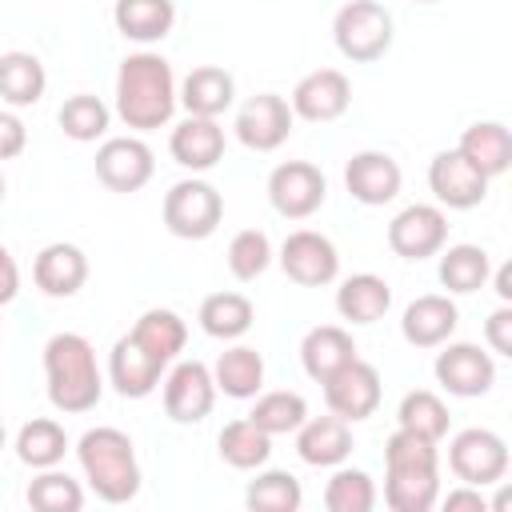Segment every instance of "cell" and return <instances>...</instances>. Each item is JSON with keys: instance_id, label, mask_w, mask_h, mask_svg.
Segmentation results:
<instances>
[{"instance_id": "obj_1", "label": "cell", "mask_w": 512, "mask_h": 512, "mask_svg": "<svg viewBox=\"0 0 512 512\" xmlns=\"http://www.w3.org/2000/svg\"><path fill=\"white\" fill-rule=\"evenodd\" d=\"M176 112V76L160 52H132L116 68V116L132 132H152Z\"/></svg>"}, {"instance_id": "obj_2", "label": "cell", "mask_w": 512, "mask_h": 512, "mask_svg": "<svg viewBox=\"0 0 512 512\" xmlns=\"http://www.w3.org/2000/svg\"><path fill=\"white\" fill-rule=\"evenodd\" d=\"M440 500L436 444L396 428L384 444V504L392 512H428Z\"/></svg>"}, {"instance_id": "obj_3", "label": "cell", "mask_w": 512, "mask_h": 512, "mask_svg": "<svg viewBox=\"0 0 512 512\" xmlns=\"http://www.w3.org/2000/svg\"><path fill=\"white\" fill-rule=\"evenodd\" d=\"M44 380H48V404L64 416L92 412L104 396L96 352L80 332H56L44 344Z\"/></svg>"}, {"instance_id": "obj_4", "label": "cell", "mask_w": 512, "mask_h": 512, "mask_svg": "<svg viewBox=\"0 0 512 512\" xmlns=\"http://www.w3.org/2000/svg\"><path fill=\"white\" fill-rule=\"evenodd\" d=\"M76 460L84 468L88 488L104 504H128L140 492V464H136V448H132L128 432H120L112 424L88 428L76 440Z\"/></svg>"}, {"instance_id": "obj_5", "label": "cell", "mask_w": 512, "mask_h": 512, "mask_svg": "<svg viewBox=\"0 0 512 512\" xmlns=\"http://www.w3.org/2000/svg\"><path fill=\"white\" fill-rule=\"evenodd\" d=\"M332 40L344 60L372 64L392 48V12L376 0H348L332 16Z\"/></svg>"}, {"instance_id": "obj_6", "label": "cell", "mask_w": 512, "mask_h": 512, "mask_svg": "<svg viewBox=\"0 0 512 512\" xmlns=\"http://www.w3.org/2000/svg\"><path fill=\"white\" fill-rule=\"evenodd\" d=\"M224 220V196L208 180H180L164 192V228L180 240H208Z\"/></svg>"}, {"instance_id": "obj_7", "label": "cell", "mask_w": 512, "mask_h": 512, "mask_svg": "<svg viewBox=\"0 0 512 512\" xmlns=\"http://www.w3.org/2000/svg\"><path fill=\"white\" fill-rule=\"evenodd\" d=\"M448 468L460 484H500L508 472V444L492 428H464L448 444Z\"/></svg>"}, {"instance_id": "obj_8", "label": "cell", "mask_w": 512, "mask_h": 512, "mask_svg": "<svg viewBox=\"0 0 512 512\" xmlns=\"http://www.w3.org/2000/svg\"><path fill=\"white\" fill-rule=\"evenodd\" d=\"M324 196H328V180L308 160H284L268 176V204L284 220H308L312 212H320Z\"/></svg>"}, {"instance_id": "obj_9", "label": "cell", "mask_w": 512, "mask_h": 512, "mask_svg": "<svg viewBox=\"0 0 512 512\" xmlns=\"http://www.w3.org/2000/svg\"><path fill=\"white\" fill-rule=\"evenodd\" d=\"M436 384L448 392V396H460V400H472V396H484L492 384H496V360L492 352H484L480 344H448L436 352Z\"/></svg>"}, {"instance_id": "obj_10", "label": "cell", "mask_w": 512, "mask_h": 512, "mask_svg": "<svg viewBox=\"0 0 512 512\" xmlns=\"http://www.w3.org/2000/svg\"><path fill=\"white\" fill-rule=\"evenodd\" d=\"M280 268L292 284L300 288H324L336 280L340 272V252L324 232L312 228H296L288 232V240L280 244Z\"/></svg>"}, {"instance_id": "obj_11", "label": "cell", "mask_w": 512, "mask_h": 512, "mask_svg": "<svg viewBox=\"0 0 512 512\" xmlns=\"http://www.w3.org/2000/svg\"><path fill=\"white\" fill-rule=\"evenodd\" d=\"M156 172V160H152V148L140 140V136H108L100 148H96V180L108 188V192H140Z\"/></svg>"}, {"instance_id": "obj_12", "label": "cell", "mask_w": 512, "mask_h": 512, "mask_svg": "<svg viewBox=\"0 0 512 512\" xmlns=\"http://www.w3.org/2000/svg\"><path fill=\"white\" fill-rule=\"evenodd\" d=\"M324 404H328V412H336L348 424L368 420L380 408V372L368 360L352 356L324 380Z\"/></svg>"}, {"instance_id": "obj_13", "label": "cell", "mask_w": 512, "mask_h": 512, "mask_svg": "<svg viewBox=\"0 0 512 512\" xmlns=\"http://www.w3.org/2000/svg\"><path fill=\"white\" fill-rule=\"evenodd\" d=\"M292 124H296V116H292V108H288L284 96L256 92V96H248L240 104L232 128H236V140L244 148H252V152H276L292 136Z\"/></svg>"}, {"instance_id": "obj_14", "label": "cell", "mask_w": 512, "mask_h": 512, "mask_svg": "<svg viewBox=\"0 0 512 512\" xmlns=\"http://www.w3.org/2000/svg\"><path fill=\"white\" fill-rule=\"evenodd\" d=\"M448 240V216L440 204H408L388 224V248L400 260H428Z\"/></svg>"}, {"instance_id": "obj_15", "label": "cell", "mask_w": 512, "mask_h": 512, "mask_svg": "<svg viewBox=\"0 0 512 512\" xmlns=\"http://www.w3.org/2000/svg\"><path fill=\"white\" fill-rule=\"evenodd\" d=\"M348 104H352V84L340 68H316V72L300 76L288 96L292 116H300L308 124H332L348 112Z\"/></svg>"}, {"instance_id": "obj_16", "label": "cell", "mask_w": 512, "mask_h": 512, "mask_svg": "<svg viewBox=\"0 0 512 512\" xmlns=\"http://www.w3.org/2000/svg\"><path fill=\"white\" fill-rule=\"evenodd\" d=\"M216 404L212 368L200 360H180L164 380V412L172 424H200Z\"/></svg>"}, {"instance_id": "obj_17", "label": "cell", "mask_w": 512, "mask_h": 512, "mask_svg": "<svg viewBox=\"0 0 512 512\" xmlns=\"http://www.w3.org/2000/svg\"><path fill=\"white\" fill-rule=\"evenodd\" d=\"M428 188H432V196H436L440 208L468 212V208H476L488 196V176H480L456 148H448V152H436L432 156V164H428Z\"/></svg>"}, {"instance_id": "obj_18", "label": "cell", "mask_w": 512, "mask_h": 512, "mask_svg": "<svg viewBox=\"0 0 512 512\" xmlns=\"http://www.w3.org/2000/svg\"><path fill=\"white\" fill-rule=\"evenodd\" d=\"M400 184H404V172H400V164L388 152H372L368 148V152H356L344 164V188L364 208H380V204L396 200Z\"/></svg>"}, {"instance_id": "obj_19", "label": "cell", "mask_w": 512, "mask_h": 512, "mask_svg": "<svg viewBox=\"0 0 512 512\" xmlns=\"http://www.w3.org/2000/svg\"><path fill=\"white\" fill-rule=\"evenodd\" d=\"M32 280H36V288H40L44 296L68 300V296H76V292L84 288V280H88V256H84L76 244H64V240L44 244L40 256H36V264H32Z\"/></svg>"}, {"instance_id": "obj_20", "label": "cell", "mask_w": 512, "mask_h": 512, "mask_svg": "<svg viewBox=\"0 0 512 512\" xmlns=\"http://www.w3.org/2000/svg\"><path fill=\"white\" fill-rule=\"evenodd\" d=\"M460 324V312L448 296L440 292H428V296H416L404 316H400V336L412 344V348H440L444 340H452Z\"/></svg>"}, {"instance_id": "obj_21", "label": "cell", "mask_w": 512, "mask_h": 512, "mask_svg": "<svg viewBox=\"0 0 512 512\" xmlns=\"http://www.w3.org/2000/svg\"><path fill=\"white\" fill-rule=\"evenodd\" d=\"M168 152L188 172H208L224 160V128L212 116H188L172 128Z\"/></svg>"}, {"instance_id": "obj_22", "label": "cell", "mask_w": 512, "mask_h": 512, "mask_svg": "<svg viewBox=\"0 0 512 512\" xmlns=\"http://www.w3.org/2000/svg\"><path fill=\"white\" fill-rule=\"evenodd\" d=\"M160 376H164V364L152 360V356L132 340V332L112 344L108 380H112V388H116L124 400H144V396H152L156 384H160Z\"/></svg>"}, {"instance_id": "obj_23", "label": "cell", "mask_w": 512, "mask_h": 512, "mask_svg": "<svg viewBox=\"0 0 512 512\" xmlns=\"http://www.w3.org/2000/svg\"><path fill=\"white\" fill-rule=\"evenodd\" d=\"M348 452H352V428L336 412L332 416H308L296 428V456L312 468H336L348 460Z\"/></svg>"}, {"instance_id": "obj_24", "label": "cell", "mask_w": 512, "mask_h": 512, "mask_svg": "<svg viewBox=\"0 0 512 512\" xmlns=\"http://www.w3.org/2000/svg\"><path fill=\"white\" fill-rule=\"evenodd\" d=\"M232 100H236V80H232V72H224L216 64L192 68L176 88V104H184L188 116H212L216 120L220 112L232 108Z\"/></svg>"}, {"instance_id": "obj_25", "label": "cell", "mask_w": 512, "mask_h": 512, "mask_svg": "<svg viewBox=\"0 0 512 512\" xmlns=\"http://www.w3.org/2000/svg\"><path fill=\"white\" fill-rule=\"evenodd\" d=\"M456 152L480 172V176H504L512 168V132L500 120H476L464 128Z\"/></svg>"}, {"instance_id": "obj_26", "label": "cell", "mask_w": 512, "mask_h": 512, "mask_svg": "<svg viewBox=\"0 0 512 512\" xmlns=\"http://www.w3.org/2000/svg\"><path fill=\"white\" fill-rule=\"evenodd\" d=\"M356 356V340H352V332L348 328H340V324H316V328H308V336L300 340V364H304V372L316 380V384H324L340 364H348Z\"/></svg>"}, {"instance_id": "obj_27", "label": "cell", "mask_w": 512, "mask_h": 512, "mask_svg": "<svg viewBox=\"0 0 512 512\" xmlns=\"http://www.w3.org/2000/svg\"><path fill=\"white\" fill-rule=\"evenodd\" d=\"M112 24L132 44H156V40H164L172 32L176 4L172 0H116Z\"/></svg>"}, {"instance_id": "obj_28", "label": "cell", "mask_w": 512, "mask_h": 512, "mask_svg": "<svg viewBox=\"0 0 512 512\" xmlns=\"http://www.w3.org/2000/svg\"><path fill=\"white\" fill-rule=\"evenodd\" d=\"M212 380H216V392H224L232 400H252L264 388V356L248 344H232L216 356Z\"/></svg>"}, {"instance_id": "obj_29", "label": "cell", "mask_w": 512, "mask_h": 512, "mask_svg": "<svg viewBox=\"0 0 512 512\" xmlns=\"http://www.w3.org/2000/svg\"><path fill=\"white\" fill-rule=\"evenodd\" d=\"M392 304V288L376 272H356L336 288V312L352 324H376Z\"/></svg>"}, {"instance_id": "obj_30", "label": "cell", "mask_w": 512, "mask_h": 512, "mask_svg": "<svg viewBox=\"0 0 512 512\" xmlns=\"http://www.w3.org/2000/svg\"><path fill=\"white\" fill-rule=\"evenodd\" d=\"M48 88V72L40 64L36 52H4L0 56V100L12 104V108H32L40 104Z\"/></svg>"}, {"instance_id": "obj_31", "label": "cell", "mask_w": 512, "mask_h": 512, "mask_svg": "<svg viewBox=\"0 0 512 512\" xmlns=\"http://www.w3.org/2000/svg\"><path fill=\"white\" fill-rule=\"evenodd\" d=\"M132 340L152 356L160 360L164 368L184 352V340H188V324L172 312V308H148L136 324H132Z\"/></svg>"}, {"instance_id": "obj_32", "label": "cell", "mask_w": 512, "mask_h": 512, "mask_svg": "<svg viewBox=\"0 0 512 512\" xmlns=\"http://www.w3.org/2000/svg\"><path fill=\"white\" fill-rule=\"evenodd\" d=\"M436 276L448 292L456 296H468V292H480L492 276V260L480 244H452V248H440V264H436Z\"/></svg>"}, {"instance_id": "obj_33", "label": "cell", "mask_w": 512, "mask_h": 512, "mask_svg": "<svg viewBox=\"0 0 512 512\" xmlns=\"http://www.w3.org/2000/svg\"><path fill=\"white\" fill-rule=\"evenodd\" d=\"M196 320L212 340H240L252 328L256 308L244 292H212V296H204Z\"/></svg>"}, {"instance_id": "obj_34", "label": "cell", "mask_w": 512, "mask_h": 512, "mask_svg": "<svg viewBox=\"0 0 512 512\" xmlns=\"http://www.w3.org/2000/svg\"><path fill=\"white\" fill-rule=\"evenodd\" d=\"M216 444H220V460H224V464H232V468H240V472L264 468V464H268V456H272V436H268V432H260L248 416H244V420L224 424V428H220V436H216Z\"/></svg>"}, {"instance_id": "obj_35", "label": "cell", "mask_w": 512, "mask_h": 512, "mask_svg": "<svg viewBox=\"0 0 512 512\" xmlns=\"http://www.w3.org/2000/svg\"><path fill=\"white\" fill-rule=\"evenodd\" d=\"M248 420L268 436H288L308 420V400L300 392H288V388L256 392V404H252Z\"/></svg>"}, {"instance_id": "obj_36", "label": "cell", "mask_w": 512, "mask_h": 512, "mask_svg": "<svg viewBox=\"0 0 512 512\" xmlns=\"http://www.w3.org/2000/svg\"><path fill=\"white\" fill-rule=\"evenodd\" d=\"M64 452H68V432L48 416L28 420L16 432V456H20V464H28L36 472L40 468H56L64 460Z\"/></svg>"}, {"instance_id": "obj_37", "label": "cell", "mask_w": 512, "mask_h": 512, "mask_svg": "<svg viewBox=\"0 0 512 512\" xmlns=\"http://www.w3.org/2000/svg\"><path fill=\"white\" fill-rule=\"evenodd\" d=\"M396 420H400L404 432H416V436L440 444V440L448 436V420H452V416H448V404H444L436 392L412 388V392H404V400H400V408H396Z\"/></svg>"}, {"instance_id": "obj_38", "label": "cell", "mask_w": 512, "mask_h": 512, "mask_svg": "<svg viewBox=\"0 0 512 512\" xmlns=\"http://www.w3.org/2000/svg\"><path fill=\"white\" fill-rule=\"evenodd\" d=\"M108 120H112L108 104H104L100 96H88V92L68 96V100L60 104V112H56L60 132H64L68 140H76V144H92V140H100V136L108 132Z\"/></svg>"}, {"instance_id": "obj_39", "label": "cell", "mask_w": 512, "mask_h": 512, "mask_svg": "<svg viewBox=\"0 0 512 512\" xmlns=\"http://www.w3.org/2000/svg\"><path fill=\"white\" fill-rule=\"evenodd\" d=\"M244 504L252 512H296L304 504V492H300V480L284 468H268L260 472L256 480H248L244 488Z\"/></svg>"}, {"instance_id": "obj_40", "label": "cell", "mask_w": 512, "mask_h": 512, "mask_svg": "<svg viewBox=\"0 0 512 512\" xmlns=\"http://www.w3.org/2000/svg\"><path fill=\"white\" fill-rule=\"evenodd\" d=\"M24 496L36 512H80L84 508L80 480H72L68 472H56V468H40V476L28 484Z\"/></svg>"}, {"instance_id": "obj_41", "label": "cell", "mask_w": 512, "mask_h": 512, "mask_svg": "<svg viewBox=\"0 0 512 512\" xmlns=\"http://www.w3.org/2000/svg\"><path fill=\"white\" fill-rule=\"evenodd\" d=\"M324 508L328 512H372L376 508V484L364 468H340L332 472L324 488Z\"/></svg>"}, {"instance_id": "obj_42", "label": "cell", "mask_w": 512, "mask_h": 512, "mask_svg": "<svg viewBox=\"0 0 512 512\" xmlns=\"http://www.w3.org/2000/svg\"><path fill=\"white\" fill-rule=\"evenodd\" d=\"M268 264H272V240H268V232L244 228V232L232 236V244H228V268H232L236 280L248 284L256 276H264Z\"/></svg>"}, {"instance_id": "obj_43", "label": "cell", "mask_w": 512, "mask_h": 512, "mask_svg": "<svg viewBox=\"0 0 512 512\" xmlns=\"http://www.w3.org/2000/svg\"><path fill=\"white\" fill-rule=\"evenodd\" d=\"M484 340L496 356H512V308L500 304L488 320H484Z\"/></svg>"}, {"instance_id": "obj_44", "label": "cell", "mask_w": 512, "mask_h": 512, "mask_svg": "<svg viewBox=\"0 0 512 512\" xmlns=\"http://www.w3.org/2000/svg\"><path fill=\"white\" fill-rule=\"evenodd\" d=\"M28 148V128L16 112H0V160H16Z\"/></svg>"}, {"instance_id": "obj_45", "label": "cell", "mask_w": 512, "mask_h": 512, "mask_svg": "<svg viewBox=\"0 0 512 512\" xmlns=\"http://www.w3.org/2000/svg\"><path fill=\"white\" fill-rule=\"evenodd\" d=\"M444 508H448V512H460V508H472V512H488L492 504L484 500V492H480L476 484H464V488H452V492L444 496Z\"/></svg>"}, {"instance_id": "obj_46", "label": "cell", "mask_w": 512, "mask_h": 512, "mask_svg": "<svg viewBox=\"0 0 512 512\" xmlns=\"http://www.w3.org/2000/svg\"><path fill=\"white\" fill-rule=\"evenodd\" d=\"M20 292V268L12 260V252L0 244V304H12Z\"/></svg>"}, {"instance_id": "obj_47", "label": "cell", "mask_w": 512, "mask_h": 512, "mask_svg": "<svg viewBox=\"0 0 512 512\" xmlns=\"http://www.w3.org/2000/svg\"><path fill=\"white\" fill-rule=\"evenodd\" d=\"M488 280H492V292L500 296V304H512V264H500Z\"/></svg>"}, {"instance_id": "obj_48", "label": "cell", "mask_w": 512, "mask_h": 512, "mask_svg": "<svg viewBox=\"0 0 512 512\" xmlns=\"http://www.w3.org/2000/svg\"><path fill=\"white\" fill-rule=\"evenodd\" d=\"M4 440H8V436H4V424H0V448H4Z\"/></svg>"}, {"instance_id": "obj_49", "label": "cell", "mask_w": 512, "mask_h": 512, "mask_svg": "<svg viewBox=\"0 0 512 512\" xmlns=\"http://www.w3.org/2000/svg\"><path fill=\"white\" fill-rule=\"evenodd\" d=\"M0 200H4V176H0Z\"/></svg>"}, {"instance_id": "obj_50", "label": "cell", "mask_w": 512, "mask_h": 512, "mask_svg": "<svg viewBox=\"0 0 512 512\" xmlns=\"http://www.w3.org/2000/svg\"><path fill=\"white\" fill-rule=\"evenodd\" d=\"M416 4H436V0H416Z\"/></svg>"}]
</instances>
